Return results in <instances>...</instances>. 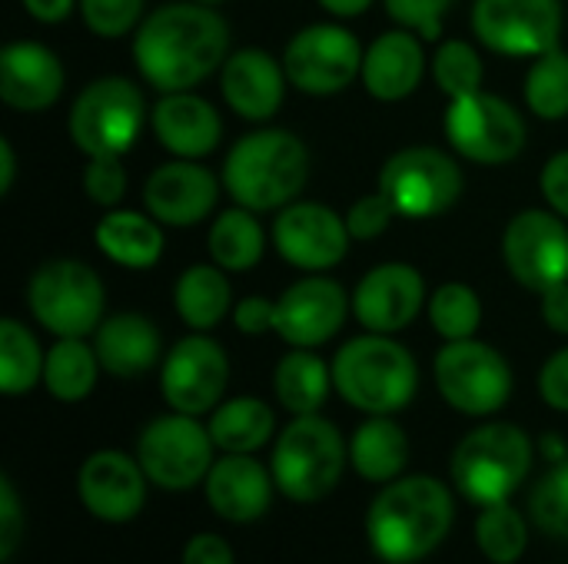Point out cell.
Wrapping results in <instances>:
<instances>
[{"mask_svg":"<svg viewBox=\"0 0 568 564\" xmlns=\"http://www.w3.org/2000/svg\"><path fill=\"white\" fill-rule=\"evenodd\" d=\"M539 392L549 409L568 412V346L549 356V362L539 372Z\"/></svg>","mask_w":568,"mask_h":564,"instance_id":"bcb514c9","label":"cell"},{"mask_svg":"<svg viewBox=\"0 0 568 564\" xmlns=\"http://www.w3.org/2000/svg\"><path fill=\"white\" fill-rule=\"evenodd\" d=\"M27 306L57 339H83L103 322L106 289L93 266L80 259H50L30 276Z\"/></svg>","mask_w":568,"mask_h":564,"instance_id":"ba28073f","label":"cell"},{"mask_svg":"<svg viewBox=\"0 0 568 564\" xmlns=\"http://www.w3.org/2000/svg\"><path fill=\"white\" fill-rule=\"evenodd\" d=\"M83 189L97 206L113 209L126 193V170L120 156H90L83 170Z\"/></svg>","mask_w":568,"mask_h":564,"instance_id":"7bdbcfd3","label":"cell"},{"mask_svg":"<svg viewBox=\"0 0 568 564\" xmlns=\"http://www.w3.org/2000/svg\"><path fill=\"white\" fill-rule=\"evenodd\" d=\"M373 0H320L323 10H329L333 17H359L369 10Z\"/></svg>","mask_w":568,"mask_h":564,"instance_id":"db71d44e","label":"cell"},{"mask_svg":"<svg viewBox=\"0 0 568 564\" xmlns=\"http://www.w3.org/2000/svg\"><path fill=\"white\" fill-rule=\"evenodd\" d=\"M230 57V23L206 3H163L133 37L140 76L160 93L193 90Z\"/></svg>","mask_w":568,"mask_h":564,"instance_id":"6da1fadb","label":"cell"},{"mask_svg":"<svg viewBox=\"0 0 568 564\" xmlns=\"http://www.w3.org/2000/svg\"><path fill=\"white\" fill-rule=\"evenodd\" d=\"M206 429L213 435V445L223 449L226 455H253L256 449H263L270 442L276 419L263 399L240 396V399L216 406Z\"/></svg>","mask_w":568,"mask_h":564,"instance_id":"1f68e13d","label":"cell"},{"mask_svg":"<svg viewBox=\"0 0 568 564\" xmlns=\"http://www.w3.org/2000/svg\"><path fill=\"white\" fill-rule=\"evenodd\" d=\"M270 316H273V302L263 299V296H250V299H243L240 306H233V322H236V329L246 332V336L273 332Z\"/></svg>","mask_w":568,"mask_h":564,"instance_id":"c3c4849f","label":"cell"},{"mask_svg":"<svg viewBox=\"0 0 568 564\" xmlns=\"http://www.w3.org/2000/svg\"><path fill=\"white\" fill-rule=\"evenodd\" d=\"M100 366L116 379H136L160 362V329L143 312H116L93 332Z\"/></svg>","mask_w":568,"mask_h":564,"instance_id":"4316f807","label":"cell"},{"mask_svg":"<svg viewBox=\"0 0 568 564\" xmlns=\"http://www.w3.org/2000/svg\"><path fill=\"white\" fill-rule=\"evenodd\" d=\"M180 564H233V552L220 535H196L186 542Z\"/></svg>","mask_w":568,"mask_h":564,"instance_id":"681fc988","label":"cell"},{"mask_svg":"<svg viewBox=\"0 0 568 564\" xmlns=\"http://www.w3.org/2000/svg\"><path fill=\"white\" fill-rule=\"evenodd\" d=\"M206 249L213 256V263L226 273H246L263 259L266 249V233L256 219L253 209L236 206L226 209L213 219L210 236H206Z\"/></svg>","mask_w":568,"mask_h":564,"instance_id":"d6a6232c","label":"cell"},{"mask_svg":"<svg viewBox=\"0 0 568 564\" xmlns=\"http://www.w3.org/2000/svg\"><path fill=\"white\" fill-rule=\"evenodd\" d=\"M273 472H266L250 455H226L213 462L206 475V502L210 509L233 525H250L266 515L273 502Z\"/></svg>","mask_w":568,"mask_h":564,"instance_id":"484cf974","label":"cell"},{"mask_svg":"<svg viewBox=\"0 0 568 564\" xmlns=\"http://www.w3.org/2000/svg\"><path fill=\"white\" fill-rule=\"evenodd\" d=\"M526 106L539 120H566L568 116V53L562 47H552L539 53L526 73L523 86Z\"/></svg>","mask_w":568,"mask_h":564,"instance_id":"d590c367","label":"cell"},{"mask_svg":"<svg viewBox=\"0 0 568 564\" xmlns=\"http://www.w3.org/2000/svg\"><path fill=\"white\" fill-rule=\"evenodd\" d=\"M226 382H230V359L223 346L203 332L180 339L160 366L163 399L173 412L183 416L213 412L226 392Z\"/></svg>","mask_w":568,"mask_h":564,"instance_id":"e0dca14e","label":"cell"},{"mask_svg":"<svg viewBox=\"0 0 568 564\" xmlns=\"http://www.w3.org/2000/svg\"><path fill=\"white\" fill-rule=\"evenodd\" d=\"M456 519L453 492L429 475L389 482L366 515L373 552L389 564H413L433 555Z\"/></svg>","mask_w":568,"mask_h":564,"instance_id":"7a4b0ae2","label":"cell"},{"mask_svg":"<svg viewBox=\"0 0 568 564\" xmlns=\"http://www.w3.org/2000/svg\"><path fill=\"white\" fill-rule=\"evenodd\" d=\"M20 539H23L20 499H17V492H13V482H10L7 475H0V562L7 564L13 558Z\"/></svg>","mask_w":568,"mask_h":564,"instance_id":"f6af8a7d","label":"cell"},{"mask_svg":"<svg viewBox=\"0 0 568 564\" xmlns=\"http://www.w3.org/2000/svg\"><path fill=\"white\" fill-rule=\"evenodd\" d=\"M143 3L146 0H80V17L93 37L116 40L143 23Z\"/></svg>","mask_w":568,"mask_h":564,"instance_id":"60d3db41","label":"cell"},{"mask_svg":"<svg viewBox=\"0 0 568 564\" xmlns=\"http://www.w3.org/2000/svg\"><path fill=\"white\" fill-rule=\"evenodd\" d=\"M13 176H17V153H13V143L0 136V196L13 189Z\"/></svg>","mask_w":568,"mask_h":564,"instance_id":"f5cc1de1","label":"cell"},{"mask_svg":"<svg viewBox=\"0 0 568 564\" xmlns=\"http://www.w3.org/2000/svg\"><path fill=\"white\" fill-rule=\"evenodd\" d=\"M336 392L366 416H393L406 409L419 389L413 352L383 332L349 339L333 359Z\"/></svg>","mask_w":568,"mask_h":564,"instance_id":"277c9868","label":"cell"},{"mask_svg":"<svg viewBox=\"0 0 568 564\" xmlns=\"http://www.w3.org/2000/svg\"><path fill=\"white\" fill-rule=\"evenodd\" d=\"M346 469V445L339 429L323 416H296L276 449H273V482L276 489L300 505L326 499Z\"/></svg>","mask_w":568,"mask_h":564,"instance_id":"8992f818","label":"cell"},{"mask_svg":"<svg viewBox=\"0 0 568 564\" xmlns=\"http://www.w3.org/2000/svg\"><path fill=\"white\" fill-rule=\"evenodd\" d=\"M213 435L196 416H160L153 419L136 442V459L146 479L166 492H186L196 482H206L213 469Z\"/></svg>","mask_w":568,"mask_h":564,"instance_id":"7c38bea8","label":"cell"},{"mask_svg":"<svg viewBox=\"0 0 568 564\" xmlns=\"http://www.w3.org/2000/svg\"><path fill=\"white\" fill-rule=\"evenodd\" d=\"M273 389L276 399L286 412L293 416H316L333 386V366H326L320 356H313L310 349H293L280 359L276 376H273Z\"/></svg>","mask_w":568,"mask_h":564,"instance_id":"4dcf8cb0","label":"cell"},{"mask_svg":"<svg viewBox=\"0 0 568 564\" xmlns=\"http://www.w3.org/2000/svg\"><path fill=\"white\" fill-rule=\"evenodd\" d=\"M43 362L33 332L17 319H0V392L23 396L37 382H43Z\"/></svg>","mask_w":568,"mask_h":564,"instance_id":"e575fe53","label":"cell"},{"mask_svg":"<svg viewBox=\"0 0 568 564\" xmlns=\"http://www.w3.org/2000/svg\"><path fill=\"white\" fill-rule=\"evenodd\" d=\"M196 3H206V7H216V3H226V0H196Z\"/></svg>","mask_w":568,"mask_h":564,"instance_id":"11a10c76","label":"cell"},{"mask_svg":"<svg viewBox=\"0 0 568 564\" xmlns=\"http://www.w3.org/2000/svg\"><path fill=\"white\" fill-rule=\"evenodd\" d=\"M453 485L466 502L489 509L509 495L532 472V442L519 425L489 422L473 429L453 452Z\"/></svg>","mask_w":568,"mask_h":564,"instance_id":"5b68a950","label":"cell"},{"mask_svg":"<svg viewBox=\"0 0 568 564\" xmlns=\"http://www.w3.org/2000/svg\"><path fill=\"white\" fill-rule=\"evenodd\" d=\"M173 306H176V316L193 332L216 329L233 312V289L226 279V269H220L216 263L190 266L173 286Z\"/></svg>","mask_w":568,"mask_h":564,"instance_id":"f1b7e54d","label":"cell"},{"mask_svg":"<svg viewBox=\"0 0 568 564\" xmlns=\"http://www.w3.org/2000/svg\"><path fill=\"white\" fill-rule=\"evenodd\" d=\"M423 73H426L423 37L403 27V30H386L366 47L359 80L373 100L396 103L406 100L423 83Z\"/></svg>","mask_w":568,"mask_h":564,"instance_id":"d4e9b609","label":"cell"},{"mask_svg":"<svg viewBox=\"0 0 568 564\" xmlns=\"http://www.w3.org/2000/svg\"><path fill=\"white\" fill-rule=\"evenodd\" d=\"M476 40L503 57H539L559 47L562 0H476Z\"/></svg>","mask_w":568,"mask_h":564,"instance_id":"9a60e30c","label":"cell"},{"mask_svg":"<svg viewBox=\"0 0 568 564\" xmlns=\"http://www.w3.org/2000/svg\"><path fill=\"white\" fill-rule=\"evenodd\" d=\"M146 472L140 459H130L116 449L93 452L80 475H77V492L83 509L110 525H123L140 515L146 502Z\"/></svg>","mask_w":568,"mask_h":564,"instance_id":"ffe728a7","label":"cell"},{"mask_svg":"<svg viewBox=\"0 0 568 564\" xmlns=\"http://www.w3.org/2000/svg\"><path fill=\"white\" fill-rule=\"evenodd\" d=\"M363 47L339 23H310L283 50L290 83L310 96H333L363 73Z\"/></svg>","mask_w":568,"mask_h":564,"instance_id":"4fadbf2b","label":"cell"},{"mask_svg":"<svg viewBox=\"0 0 568 564\" xmlns=\"http://www.w3.org/2000/svg\"><path fill=\"white\" fill-rule=\"evenodd\" d=\"M220 183L223 180H216L203 163L176 156L146 176L143 206L163 226H196L213 213L220 199Z\"/></svg>","mask_w":568,"mask_h":564,"instance_id":"44dd1931","label":"cell"},{"mask_svg":"<svg viewBox=\"0 0 568 564\" xmlns=\"http://www.w3.org/2000/svg\"><path fill=\"white\" fill-rule=\"evenodd\" d=\"M539 189H542L549 209H556L562 219H568V150L549 156V163L542 166V176H539Z\"/></svg>","mask_w":568,"mask_h":564,"instance_id":"7dc6e473","label":"cell"},{"mask_svg":"<svg viewBox=\"0 0 568 564\" xmlns=\"http://www.w3.org/2000/svg\"><path fill=\"white\" fill-rule=\"evenodd\" d=\"M60 57L37 40H13L0 50V100L20 113H40L63 93Z\"/></svg>","mask_w":568,"mask_h":564,"instance_id":"603a6c76","label":"cell"},{"mask_svg":"<svg viewBox=\"0 0 568 564\" xmlns=\"http://www.w3.org/2000/svg\"><path fill=\"white\" fill-rule=\"evenodd\" d=\"M429 322L446 342L473 339L483 322L479 293L466 283H443L429 296Z\"/></svg>","mask_w":568,"mask_h":564,"instance_id":"8d00e7d4","label":"cell"},{"mask_svg":"<svg viewBox=\"0 0 568 564\" xmlns=\"http://www.w3.org/2000/svg\"><path fill=\"white\" fill-rule=\"evenodd\" d=\"M349 239L346 216L323 203H290L273 219L276 253L303 273H326L339 266L349 253Z\"/></svg>","mask_w":568,"mask_h":564,"instance_id":"ac0fdd59","label":"cell"},{"mask_svg":"<svg viewBox=\"0 0 568 564\" xmlns=\"http://www.w3.org/2000/svg\"><path fill=\"white\" fill-rule=\"evenodd\" d=\"M349 309L353 296H346L336 279L310 273L283 289V296L273 302L270 326L293 349H316L343 329Z\"/></svg>","mask_w":568,"mask_h":564,"instance_id":"2e32d148","label":"cell"},{"mask_svg":"<svg viewBox=\"0 0 568 564\" xmlns=\"http://www.w3.org/2000/svg\"><path fill=\"white\" fill-rule=\"evenodd\" d=\"M503 259L519 286L546 293L568 283V226L556 209H523L503 233Z\"/></svg>","mask_w":568,"mask_h":564,"instance_id":"5bb4252c","label":"cell"},{"mask_svg":"<svg viewBox=\"0 0 568 564\" xmlns=\"http://www.w3.org/2000/svg\"><path fill=\"white\" fill-rule=\"evenodd\" d=\"M476 542H479V552L493 564H516L526 555L529 525L509 502H499V505L483 509L476 522Z\"/></svg>","mask_w":568,"mask_h":564,"instance_id":"74e56055","label":"cell"},{"mask_svg":"<svg viewBox=\"0 0 568 564\" xmlns=\"http://www.w3.org/2000/svg\"><path fill=\"white\" fill-rule=\"evenodd\" d=\"M439 396L463 416H493L513 396V369L489 342H446L433 362Z\"/></svg>","mask_w":568,"mask_h":564,"instance_id":"8fae6325","label":"cell"},{"mask_svg":"<svg viewBox=\"0 0 568 564\" xmlns=\"http://www.w3.org/2000/svg\"><path fill=\"white\" fill-rule=\"evenodd\" d=\"M443 130L449 146L479 166H503L513 163L526 150V120L523 113L496 96V93H469L459 100H449Z\"/></svg>","mask_w":568,"mask_h":564,"instance_id":"30bf717a","label":"cell"},{"mask_svg":"<svg viewBox=\"0 0 568 564\" xmlns=\"http://www.w3.org/2000/svg\"><path fill=\"white\" fill-rule=\"evenodd\" d=\"M163 223H156L150 213H136V209H110L97 229V249L126 269H150L160 256H163Z\"/></svg>","mask_w":568,"mask_h":564,"instance_id":"83f0119b","label":"cell"},{"mask_svg":"<svg viewBox=\"0 0 568 564\" xmlns=\"http://www.w3.org/2000/svg\"><path fill=\"white\" fill-rule=\"evenodd\" d=\"M459 163L436 146H406L379 170V193L403 219H433L456 206L463 196Z\"/></svg>","mask_w":568,"mask_h":564,"instance_id":"9c48e42d","label":"cell"},{"mask_svg":"<svg viewBox=\"0 0 568 564\" xmlns=\"http://www.w3.org/2000/svg\"><path fill=\"white\" fill-rule=\"evenodd\" d=\"M529 509L546 535L568 542V462H559L552 472L539 479Z\"/></svg>","mask_w":568,"mask_h":564,"instance_id":"ab89813d","label":"cell"},{"mask_svg":"<svg viewBox=\"0 0 568 564\" xmlns=\"http://www.w3.org/2000/svg\"><path fill=\"white\" fill-rule=\"evenodd\" d=\"M146 120L143 93L126 76H100L87 83L67 116L73 146L90 156H123L133 150Z\"/></svg>","mask_w":568,"mask_h":564,"instance_id":"52a82bcc","label":"cell"},{"mask_svg":"<svg viewBox=\"0 0 568 564\" xmlns=\"http://www.w3.org/2000/svg\"><path fill=\"white\" fill-rule=\"evenodd\" d=\"M383 3L399 27L419 33L423 40H436L443 33V17L453 10L456 0H383Z\"/></svg>","mask_w":568,"mask_h":564,"instance_id":"b9f144b4","label":"cell"},{"mask_svg":"<svg viewBox=\"0 0 568 564\" xmlns=\"http://www.w3.org/2000/svg\"><path fill=\"white\" fill-rule=\"evenodd\" d=\"M396 209L393 203L386 199V193H369V196H359L349 209H346V226H349V236L353 239H376L389 229Z\"/></svg>","mask_w":568,"mask_h":564,"instance_id":"ee69618b","label":"cell"},{"mask_svg":"<svg viewBox=\"0 0 568 564\" xmlns=\"http://www.w3.org/2000/svg\"><path fill=\"white\" fill-rule=\"evenodd\" d=\"M100 369L93 346L83 339H57L43 362V386L60 402H80L93 392Z\"/></svg>","mask_w":568,"mask_h":564,"instance_id":"836d02e7","label":"cell"},{"mask_svg":"<svg viewBox=\"0 0 568 564\" xmlns=\"http://www.w3.org/2000/svg\"><path fill=\"white\" fill-rule=\"evenodd\" d=\"M349 462L366 482H396L409 462V439L389 416H369L349 439Z\"/></svg>","mask_w":568,"mask_h":564,"instance_id":"f546056e","label":"cell"},{"mask_svg":"<svg viewBox=\"0 0 568 564\" xmlns=\"http://www.w3.org/2000/svg\"><path fill=\"white\" fill-rule=\"evenodd\" d=\"M426 306V283L409 263H383L353 289V316L366 332L393 336L416 322Z\"/></svg>","mask_w":568,"mask_h":564,"instance_id":"d6986e66","label":"cell"},{"mask_svg":"<svg viewBox=\"0 0 568 564\" xmlns=\"http://www.w3.org/2000/svg\"><path fill=\"white\" fill-rule=\"evenodd\" d=\"M483 57L473 43L466 40H446L439 43V50L433 53V80L436 86L449 96V100H459V96H469V93H479L483 90Z\"/></svg>","mask_w":568,"mask_h":564,"instance_id":"f35d334b","label":"cell"},{"mask_svg":"<svg viewBox=\"0 0 568 564\" xmlns=\"http://www.w3.org/2000/svg\"><path fill=\"white\" fill-rule=\"evenodd\" d=\"M77 0H23V10L40 23H60L70 17Z\"/></svg>","mask_w":568,"mask_h":564,"instance_id":"816d5d0a","label":"cell"},{"mask_svg":"<svg viewBox=\"0 0 568 564\" xmlns=\"http://www.w3.org/2000/svg\"><path fill=\"white\" fill-rule=\"evenodd\" d=\"M150 126L163 150L180 160H203L220 146L223 120L216 106L190 90L163 93L150 110Z\"/></svg>","mask_w":568,"mask_h":564,"instance_id":"cb8c5ba5","label":"cell"},{"mask_svg":"<svg viewBox=\"0 0 568 564\" xmlns=\"http://www.w3.org/2000/svg\"><path fill=\"white\" fill-rule=\"evenodd\" d=\"M542 319L552 332L568 336V283H559L542 293Z\"/></svg>","mask_w":568,"mask_h":564,"instance_id":"f907efd6","label":"cell"},{"mask_svg":"<svg viewBox=\"0 0 568 564\" xmlns=\"http://www.w3.org/2000/svg\"><path fill=\"white\" fill-rule=\"evenodd\" d=\"M223 189L236 206L270 213L296 203L310 180V150L290 130H253L226 153Z\"/></svg>","mask_w":568,"mask_h":564,"instance_id":"3957f363","label":"cell"},{"mask_svg":"<svg viewBox=\"0 0 568 564\" xmlns=\"http://www.w3.org/2000/svg\"><path fill=\"white\" fill-rule=\"evenodd\" d=\"M286 83V66L260 47H243L220 66V90L226 106L250 123H263L283 106Z\"/></svg>","mask_w":568,"mask_h":564,"instance_id":"7402d4cb","label":"cell"}]
</instances>
